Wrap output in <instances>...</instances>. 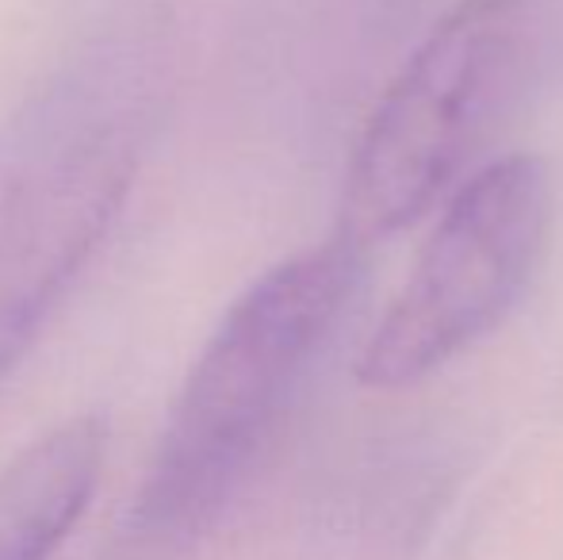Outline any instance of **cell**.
<instances>
[{
    "instance_id": "obj_1",
    "label": "cell",
    "mask_w": 563,
    "mask_h": 560,
    "mask_svg": "<svg viewBox=\"0 0 563 560\" xmlns=\"http://www.w3.org/2000/svg\"><path fill=\"white\" fill-rule=\"evenodd\" d=\"M361 262L364 250L338 231L230 304L173 399L119 530V560H180L216 530L330 342Z\"/></svg>"
},
{
    "instance_id": "obj_2",
    "label": "cell",
    "mask_w": 563,
    "mask_h": 560,
    "mask_svg": "<svg viewBox=\"0 0 563 560\" xmlns=\"http://www.w3.org/2000/svg\"><path fill=\"white\" fill-rule=\"evenodd\" d=\"M544 0H456L376 100L345 173L338 231L361 250L464 185L541 62Z\"/></svg>"
},
{
    "instance_id": "obj_3",
    "label": "cell",
    "mask_w": 563,
    "mask_h": 560,
    "mask_svg": "<svg viewBox=\"0 0 563 560\" xmlns=\"http://www.w3.org/2000/svg\"><path fill=\"white\" fill-rule=\"evenodd\" d=\"M552 231V173L510 154L449 196L410 277L356 358V381L399 392L441 373L506 322L533 281Z\"/></svg>"
},
{
    "instance_id": "obj_4",
    "label": "cell",
    "mask_w": 563,
    "mask_h": 560,
    "mask_svg": "<svg viewBox=\"0 0 563 560\" xmlns=\"http://www.w3.org/2000/svg\"><path fill=\"white\" fill-rule=\"evenodd\" d=\"M139 150L123 128L43 146L0 180V376L31 350L100 250L131 193Z\"/></svg>"
},
{
    "instance_id": "obj_5",
    "label": "cell",
    "mask_w": 563,
    "mask_h": 560,
    "mask_svg": "<svg viewBox=\"0 0 563 560\" xmlns=\"http://www.w3.org/2000/svg\"><path fill=\"white\" fill-rule=\"evenodd\" d=\"M108 426L100 415L54 426L0 469V560H51L100 487Z\"/></svg>"
}]
</instances>
